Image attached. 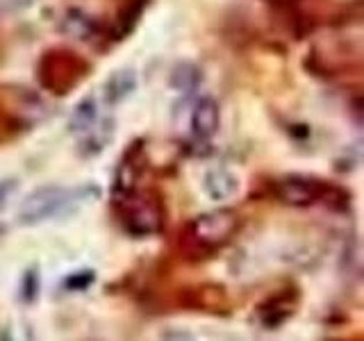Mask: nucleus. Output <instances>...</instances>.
Returning <instances> with one entry per match:
<instances>
[{
    "label": "nucleus",
    "mask_w": 364,
    "mask_h": 341,
    "mask_svg": "<svg viewBox=\"0 0 364 341\" xmlns=\"http://www.w3.org/2000/svg\"><path fill=\"white\" fill-rule=\"evenodd\" d=\"M3 237H5V225H0V242H3Z\"/></svg>",
    "instance_id": "a211bd4d"
},
{
    "label": "nucleus",
    "mask_w": 364,
    "mask_h": 341,
    "mask_svg": "<svg viewBox=\"0 0 364 341\" xmlns=\"http://www.w3.org/2000/svg\"><path fill=\"white\" fill-rule=\"evenodd\" d=\"M11 187H14V180H5V182H0V205L5 202V198H7V193L11 191Z\"/></svg>",
    "instance_id": "dca6fc26"
},
{
    "label": "nucleus",
    "mask_w": 364,
    "mask_h": 341,
    "mask_svg": "<svg viewBox=\"0 0 364 341\" xmlns=\"http://www.w3.org/2000/svg\"><path fill=\"white\" fill-rule=\"evenodd\" d=\"M34 3H37V0H5V5L14 7V9H26V7H30Z\"/></svg>",
    "instance_id": "f3484780"
},
{
    "label": "nucleus",
    "mask_w": 364,
    "mask_h": 341,
    "mask_svg": "<svg viewBox=\"0 0 364 341\" xmlns=\"http://www.w3.org/2000/svg\"><path fill=\"white\" fill-rule=\"evenodd\" d=\"M162 341H200V339L196 335L187 332V330H171V332L162 337Z\"/></svg>",
    "instance_id": "2eb2a0df"
},
{
    "label": "nucleus",
    "mask_w": 364,
    "mask_h": 341,
    "mask_svg": "<svg viewBox=\"0 0 364 341\" xmlns=\"http://www.w3.org/2000/svg\"><path fill=\"white\" fill-rule=\"evenodd\" d=\"M296 307H299V291L284 289V291L269 296V298L257 307V318L267 330H276L287 321V318L294 316Z\"/></svg>",
    "instance_id": "39448f33"
},
{
    "label": "nucleus",
    "mask_w": 364,
    "mask_h": 341,
    "mask_svg": "<svg viewBox=\"0 0 364 341\" xmlns=\"http://www.w3.org/2000/svg\"><path fill=\"white\" fill-rule=\"evenodd\" d=\"M239 223H242L239 214L228 207L200 214L187 227V244L193 253L210 255L225 244H230V239L239 230Z\"/></svg>",
    "instance_id": "f257e3e1"
},
{
    "label": "nucleus",
    "mask_w": 364,
    "mask_h": 341,
    "mask_svg": "<svg viewBox=\"0 0 364 341\" xmlns=\"http://www.w3.org/2000/svg\"><path fill=\"white\" fill-rule=\"evenodd\" d=\"M219 123H221V109H219V102L214 98L205 96L193 105L189 125H191V134L196 141H210L212 136L219 132Z\"/></svg>",
    "instance_id": "423d86ee"
},
{
    "label": "nucleus",
    "mask_w": 364,
    "mask_h": 341,
    "mask_svg": "<svg viewBox=\"0 0 364 341\" xmlns=\"http://www.w3.org/2000/svg\"><path fill=\"white\" fill-rule=\"evenodd\" d=\"M60 28L66 37H71L75 41H91L98 37V23L94 16H89L82 9H66V14L60 21Z\"/></svg>",
    "instance_id": "0eeeda50"
},
{
    "label": "nucleus",
    "mask_w": 364,
    "mask_h": 341,
    "mask_svg": "<svg viewBox=\"0 0 364 341\" xmlns=\"http://www.w3.org/2000/svg\"><path fill=\"white\" fill-rule=\"evenodd\" d=\"M203 189L214 202H225L237 196L239 180L225 168H212L210 173H205L203 178Z\"/></svg>",
    "instance_id": "6e6552de"
},
{
    "label": "nucleus",
    "mask_w": 364,
    "mask_h": 341,
    "mask_svg": "<svg viewBox=\"0 0 364 341\" xmlns=\"http://www.w3.org/2000/svg\"><path fill=\"white\" fill-rule=\"evenodd\" d=\"M136 89V75L130 68H123V71H117L114 75H109V80L105 82V98L109 105H119L128 96H132V91Z\"/></svg>",
    "instance_id": "1a4fd4ad"
},
{
    "label": "nucleus",
    "mask_w": 364,
    "mask_h": 341,
    "mask_svg": "<svg viewBox=\"0 0 364 341\" xmlns=\"http://www.w3.org/2000/svg\"><path fill=\"white\" fill-rule=\"evenodd\" d=\"M71 200H73V191H68L64 187H41L37 191H32L21 202L16 219L21 225H39L43 221L64 214Z\"/></svg>",
    "instance_id": "7ed1b4c3"
},
{
    "label": "nucleus",
    "mask_w": 364,
    "mask_h": 341,
    "mask_svg": "<svg viewBox=\"0 0 364 341\" xmlns=\"http://www.w3.org/2000/svg\"><path fill=\"white\" fill-rule=\"evenodd\" d=\"M200 80H203V73H200V68L196 64L180 62L173 68V73H171V87H173L178 94L187 96V94H193V91L198 89Z\"/></svg>",
    "instance_id": "9b49d317"
},
{
    "label": "nucleus",
    "mask_w": 364,
    "mask_h": 341,
    "mask_svg": "<svg viewBox=\"0 0 364 341\" xmlns=\"http://www.w3.org/2000/svg\"><path fill=\"white\" fill-rule=\"evenodd\" d=\"M94 280H96L94 271H80V273H73V276L66 280V287H68V289H73V291H82V289H87Z\"/></svg>",
    "instance_id": "4468645a"
},
{
    "label": "nucleus",
    "mask_w": 364,
    "mask_h": 341,
    "mask_svg": "<svg viewBox=\"0 0 364 341\" xmlns=\"http://www.w3.org/2000/svg\"><path fill=\"white\" fill-rule=\"evenodd\" d=\"M37 293H39V273L30 269L21 280V298L26 303H32L37 298Z\"/></svg>",
    "instance_id": "ddd939ff"
},
{
    "label": "nucleus",
    "mask_w": 364,
    "mask_h": 341,
    "mask_svg": "<svg viewBox=\"0 0 364 341\" xmlns=\"http://www.w3.org/2000/svg\"><path fill=\"white\" fill-rule=\"evenodd\" d=\"M114 200H117L119 219L128 234H132L136 239H144V237L157 234L162 230L164 212H162V205H159L155 198L141 196V193H136V189H134L132 193H128V196L114 198Z\"/></svg>",
    "instance_id": "f03ea898"
},
{
    "label": "nucleus",
    "mask_w": 364,
    "mask_h": 341,
    "mask_svg": "<svg viewBox=\"0 0 364 341\" xmlns=\"http://www.w3.org/2000/svg\"><path fill=\"white\" fill-rule=\"evenodd\" d=\"M98 123V105H96V98L87 96L85 100H80L71 119H68V128L71 132H77V134H85L87 130H91L94 125Z\"/></svg>",
    "instance_id": "9d476101"
},
{
    "label": "nucleus",
    "mask_w": 364,
    "mask_h": 341,
    "mask_svg": "<svg viewBox=\"0 0 364 341\" xmlns=\"http://www.w3.org/2000/svg\"><path fill=\"white\" fill-rule=\"evenodd\" d=\"M112 136V125H107V123H96L94 128L91 130H87L85 132V139H82V146H87L85 148V155H96V153H100L102 148H105V144H107V139Z\"/></svg>",
    "instance_id": "f8f14e48"
},
{
    "label": "nucleus",
    "mask_w": 364,
    "mask_h": 341,
    "mask_svg": "<svg viewBox=\"0 0 364 341\" xmlns=\"http://www.w3.org/2000/svg\"><path fill=\"white\" fill-rule=\"evenodd\" d=\"M278 200L291 207H310V205L323 200L328 196V187L321 180L307 175H284L273 185Z\"/></svg>",
    "instance_id": "20e7f679"
}]
</instances>
